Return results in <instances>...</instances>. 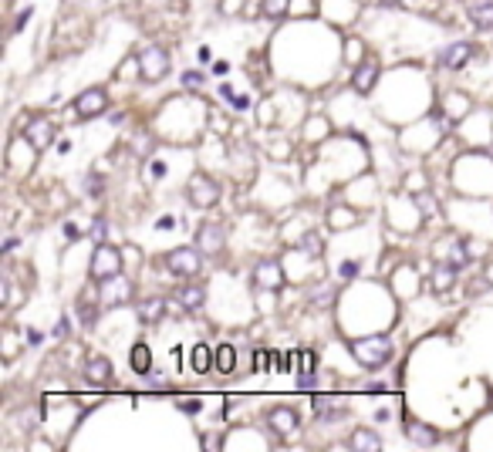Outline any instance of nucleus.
I'll return each instance as SVG.
<instances>
[{"label": "nucleus", "instance_id": "obj_1", "mask_svg": "<svg viewBox=\"0 0 493 452\" xmlns=\"http://www.w3.org/2000/svg\"><path fill=\"white\" fill-rule=\"evenodd\" d=\"M351 354H355V362L362 364V368H385L392 362V341L385 335L378 337H358V341H351Z\"/></svg>", "mask_w": 493, "mask_h": 452}, {"label": "nucleus", "instance_id": "obj_2", "mask_svg": "<svg viewBox=\"0 0 493 452\" xmlns=\"http://www.w3.org/2000/svg\"><path fill=\"white\" fill-rule=\"evenodd\" d=\"M91 280L95 284H105V280H112V277H118L122 273V253H118L115 246L108 243H98L95 246V257H91Z\"/></svg>", "mask_w": 493, "mask_h": 452}, {"label": "nucleus", "instance_id": "obj_3", "mask_svg": "<svg viewBox=\"0 0 493 452\" xmlns=\"http://www.w3.org/2000/svg\"><path fill=\"white\" fill-rule=\"evenodd\" d=\"M199 253H203L199 246H176V250H169L166 253L169 273H176V277H193V273H199V263H203Z\"/></svg>", "mask_w": 493, "mask_h": 452}, {"label": "nucleus", "instance_id": "obj_4", "mask_svg": "<svg viewBox=\"0 0 493 452\" xmlns=\"http://www.w3.org/2000/svg\"><path fill=\"white\" fill-rule=\"evenodd\" d=\"M186 189H190V203H193V206H199V209L217 206V199H220V186L209 179V176H203V172H196Z\"/></svg>", "mask_w": 493, "mask_h": 452}, {"label": "nucleus", "instance_id": "obj_5", "mask_svg": "<svg viewBox=\"0 0 493 452\" xmlns=\"http://www.w3.org/2000/svg\"><path fill=\"white\" fill-rule=\"evenodd\" d=\"M139 75L145 81H162L169 75V54L162 48H145L139 54Z\"/></svg>", "mask_w": 493, "mask_h": 452}, {"label": "nucleus", "instance_id": "obj_6", "mask_svg": "<svg viewBox=\"0 0 493 452\" xmlns=\"http://www.w3.org/2000/svg\"><path fill=\"white\" fill-rule=\"evenodd\" d=\"M24 139L31 142L34 152H44V149L54 142V122L51 118H31L24 125Z\"/></svg>", "mask_w": 493, "mask_h": 452}, {"label": "nucleus", "instance_id": "obj_7", "mask_svg": "<svg viewBox=\"0 0 493 452\" xmlns=\"http://www.w3.org/2000/svg\"><path fill=\"white\" fill-rule=\"evenodd\" d=\"M105 105H108V95L105 88H88L81 91L78 98H75V115L78 118H95L105 112Z\"/></svg>", "mask_w": 493, "mask_h": 452}, {"label": "nucleus", "instance_id": "obj_8", "mask_svg": "<svg viewBox=\"0 0 493 452\" xmlns=\"http://www.w3.org/2000/svg\"><path fill=\"white\" fill-rule=\"evenodd\" d=\"M254 284L264 287V290H281L284 287V270L277 260H260L254 267Z\"/></svg>", "mask_w": 493, "mask_h": 452}, {"label": "nucleus", "instance_id": "obj_9", "mask_svg": "<svg viewBox=\"0 0 493 452\" xmlns=\"http://www.w3.org/2000/svg\"><path fill=\"white\" fill-rule=\"evenodd\" d=\"M223 243H227V230H223L220 223H203L199 233H196V246L203 253H220Z\"/></svg>", "mask_w": 493, "mask_h": 452}, {"label": "nucleus", "instance_id": "obj_10", "mask_svg": "<svg viewBox=\"0 0 493 452\" xmlns=\"http://www.w3.org/2000/svg\"><path fill=\"white\" fill-rule=\"evenodd\" d=\"M469 58H473V44L456 41V44H450V48L440 54V65L446 68V71H460V68L469 65Z\"/></svg>", "mask_w": 493, "mask_h": 452}, {"label": "nucleus", "instance_id": "obj_11", "mask_svg": "<svg viewBox=\"0 0 493 452\" xmlns=\"http://www.w3.org/2000/svg\"><path fill=\"white\" fill-rule=\"evenodd\" d=\"M267 426H271L277 436H294L301 426V419L294 409H271V412H267Z\"/></svg>", "mask_w": 493, "mask_h": 452}, {"label": "nucleus", "instance_id": "obj_12", "mask_svg": "<svg viewBox=\"0 0 493 452\" xmlns=\"http://www.w3.org/2000/svg\"><path fill=\"white\" fill-rule=\"evenodd\" d=\"M378 75H382V71H378L375 61H365V65L355 68V75H351V85H355V91H358V95H368V91H372V88L378 85Z\"/></svg>", "mask_w": 493, "mask_h": 452}, {"label": "nucleus", "instance_id": "obj_13", "mask_svg": "<svg viewBox=\"0 0 493 452\" xmlns=\"http://www.w3.org/2000/svg\"><path fill=\"white\" fill-rule=\"evenodd\" d=\"M456 284V267L446 260V263H436L432 267V273H429V287L436 290V294H446L450 287Z\"/></svg>", "mask_w": 493, "mask_h": 452}, {"label": "nucleus", "instance_id": "obj_14", "mask_svg": "<svg viewBox=\"0 0 493 452\" xmlns=\"http://www.w3.org/2000/svg\"><path fill=\"white\" fill-rule=\"evenodd\" d=\"M129 280L118 273V277H112V280H105L102 284V300L105 304H122V300H129Z\"/></svg>", "mask_w": 493, "mask_h": 452}, {"label": "nucleus", "instance_id": "obj_15", "mask_svg": "<svg viewBox=\"0 0 493 452\" xmlns=\"http://www.w3.org/2000/svg\"><path fill=\"white\" fill-rule=\"evenodd\" d=\"M314 412H318V419H325V422H338V419H345L341 401L331 399V395H318V399H314Z\"/></svg>", "mask_w": 493, "mask_h": 452}, {"label": "nucleus", "instance_id": "obj_16", "mask_svg": "<svg viewBox=\"0 0 493 452\" xmlns=\"http://www.w3.org/2000/svg\"><path fill=\"white\" fill-rule=\"evenodd\" d=\"M176 300L182 304V310H199L203 308V300H207V290L199 284H186L176 290Z\"/></svg>", "mask_w": 493, "mask_h": 452}, {"label": "nucleus", "instance_id": "obj_17", "mask_svg": "<svg viewBox=\"0 0 493 452\" xmlns=\"http://www.w3.org/2000/svg\"><path fill=\"white\" fill-rule=\"evenodd\" d=\"M85 378L95 382V385H105L112 378V362L108 358H91V362H85Z\"/></svg>", "mask_w": 493, "mask_h": 452}, {"label": "nucleus", "instance_id": "obj_18", "mask_svg": "<svg viewBox=\"0 0 493 452\" xmlns=\"http://www.w3.org/2000/svg\"><path fill=\"white\" fill-rule=\"evenodd\" d=\"M469 21L480 27V31H493V0L469 4Z\"/></svg>", "mask_w": 493, "mask_h": 452}, {"label": "nucleus", "instance_id": "obj_19", "mask_svg": "<svg viewBox=\"0 0 493 452\" xmlns=\"http://www.w3.org/2000/svg\"><path fill=\"white\" fill-rule=\"evenodd\" d=\"M129 364L135 375H149L152 372V354H149V348L145 345H135V348L129 351Z\"/></svg>", "mask_w": 493, "mask_h": 452}, {"label": "nucleus", "instance_id": "obj_20", "mask_svg": "<svg viewBox=\"0 0 493 452\" xmlns=\"http://www.w3.org/2000/svg\"><path fill=\"white\" fill-rule=\"evenodd\" d=\"M351 449L355 452H378L382 449V439H378L375 432H368V429H358V432L351 436Z\"/></svg>", "mask_w": 493, "mask_h": 452}, {"label": "nucleus", "instance_id": "obj_21", "mask_svg": "<svg viewBox=\"0 0 493 452\" xmlns=\"http://www.w3.org/2000/svg\"><path fill=\"white\" fill-rule=\"evenodd\" d=\"M162 314H166V300H162V298H149V300L139 304V317H142L145 324L162 321Z\"/></svg>", "mask_w": 493, "mask_h": 452}, {"label": "nucleus", "instance_id": "obj_22", "mask_svg": "<svg viewBox=\"0 0 493 452\" xmlns=\"http://www.w3.org/2000/svg\"><path fill=\"white\" fill-rule=\"evenodd\" d=\"M409 439L415 446H436V432L426 426V422H409Z\"/></svg>", "mask_w": 493, "mask_h": 452}, {"label": "nucleus", "instance_id": "obj_23", "mask_svg": "<svg viewBox=\"0 0 493 452\" xmlns=\"http://www.w3.org/2000/svg\"><path fill=\"white\" fill-rule=\"evenodd\" d=\"M213 362H217V358H213V351H209L207 345H196V348H193V372L207 375L209 368H213Z\"/></svg>", "mask_w": 493, "mask_h": 452}, {"label": "nucleus", "instance_id": "obj_24", "mask_svg": "<svg viewBox=\"0 0 493 452\" xmlns=\"http://www.w3.org/2000/svg\"><path fill=\"white\" fill-rule=\"evenodd\" d=\"M234 368H237V351L230 348V345H220V348H217V372L230 375Z\"/></svg>", "mask_w": 493, "mask_h": 452}, {"label": "nucleus", "instance_id": "obj_25", "mask_svg": "<svg viewBox=\"0 0 493 452\" xmlns=\"http://www.w3.org/2000/svg\"><path fill=\"white\" fill-rule=\"evenodd\" d=\"M294 368H298L301 382H308L314 372V351H294Z\"/></svg>", "mask_w": 493, "mask_h": 452}, {"label": "nucleus", "instance_id": "obj_26", "mask_svg": "<svg viewBox=\"0 0 493 452\" xmlns=\"http://www.w3.org/2000/svg\"><path fill=\"white\" fill-rule=\"evenodd\" d=\"M260 11H264V17L277 21V17H284L291 11V0H260Z\"/></svg>", "mask_w": 493, "mask_h": 452}, {"label": "nucleus", "instance_id": "obj_27", "mask_svg": "<svg viewBox=\"0 0 493 452\" xmlns=\"http://www.w3.org/2000/svg\"><path fill=\"white\" fill-rule=\"evenodd\" d=\"M78 321H81V327H95V317H98V314H95V304H91V300H78Z\"/></svg>", "mask_w": 493, "mask_h": 452}, {"label": "nucleus", "instance_id": "obj_28", "mask_svg": "<svg viewBox=\"0 0 493 452\" xmlns=\"http://www.w3.org/2000/svg\"><path fill=\"white\" fill-rule=\"evenodd\" d=\"M450 263H453L456 270H460V267H467V263H469V253H467V246H463V243H456L453 250H450Z\"/></svg>", "mask_w": 493, "mask_h": 452}, {"label": "nucleus", "instance_id": "obj_29", "mask_svg": "<svg viewBox=\"0 0 493 452\" xmlns=\"http://www.w3.org/2000/svg\"><path fill=\"white\" fill-rule=\"evenodd\" d=\"M358 270H362V263H358V260H345V263H341V277H345V280H351V277H358Z\"/></svg>", "mask_w": 493, "mask_h": 452}, {"label": "nucleus", "instance_id": "obj_30", "mask_svg": "<svg viewBox=\"0 0 493 452\" xmlns=\"http://www.w3.org/2000/svg\"><path fill=\"white\" fill-rule=\"evenodd\" d=\"M274 364H277V358H274V351H257V368H264V372H271Z\"/></svg>", "mask_w": 493, "mask_h": 452}, {"label": "nucleus", "instance_id": "obj_31", "mask_svg": "<svg viewBox=\"0 0 493 452\" xmlns=\"http://www.w3.org/2000/svg\"><path fill=\"white\" fill-rule=\"evenodd\" d=\"M203 85V71H186L182 75V88H199Z\"/></svg>", "mask_w": 493, "mask_h": 452}, {"label": "nucleus", "instance_id": "obj_32", "mask_svg": "<svg viewBox=\"0 0 493 452\" xmlns=\"http://www.w3.org/2000/svg\"><path fill=\"white\" fill-rule=\"evenodd\" d=\"M31 14H34V7H24V11L17 14V21H14V27H11V34H21V27L31 21Z\"/></svg>", "mask_w": 493, "mask_h": 452}, {"label": "nucleus", "instance_id": "obj_33", "mask_svg": "<svg viewBox=\"0 0 493 452\" xmlns=\"http://www.w3.org/2000/svg\"><path fill=\"white\" fill-rule=\"evenodd\" d=\"M304 250H308L311 257H321V243H318V236H314V233H308V236H304Z\"/></svg>", "mask_w": 493, "mask_h": 452}, {"label": "nucleus", "instance_id": "obj_34", "mask_svg": "<svg viewBox=\"0 0 493 452\" xmlns=\"http://www.w3.org/2000/svg\"><path fill=\"white\" fill-rule=\"evenodd\" d=\"M331 298H335V290H328V287H325V290H318V294H314V308H328V304H331Z\"/></svg>", "mask_w": 493, "mask_h": 452}, {"label": "nucleus", "instance_id": "obj_35", "mask_svg": "<svg viewBox=\"0 0 493 452\" xmlns=\"http://www.w3.org/2000/svg\"><path fill=\"white\" fill-rule=\"evenodd\" d=\"M91 236H95V243H105V220H102V216H98L95 226H91Z\"/></svg>", "mask_w": 493, "mask_h": 452}, {"label": "nucleus", "instance_id": "obj_36", "mask_svg": "<svg viewBox=\"0 0 493 452\" xmlns=\"http://www.w3.org/2000/svg\"><path fill=\"white\" fill-rule=\"evenodd\" d=\"M180 409L182 412H190V415H196L199 412V399H180Z\"/></svg>", "mask_w": 493, "mask_h": 452}, {"label": "nucleus", "instance_id": "obj_37", "mask_svg": "<svg viewBox=\"0 0 493 452\" xmlns=\"http://www.w3.org/2000/svg\"><path fill=\"white\" fill-rule=\"evenodd\" d=\"M88 196H102V179H98V176L88 179Z\"/></svg>", "mask_w": 493, "mask_h": 452}, {"label": "nucleus", "instance_id": "obj_38", "mask_svg": "<svg viewBox=\"0 0 493 452\" xmlns=\"http://www.w3.org/2000/svg\"><path fill=\"white\" fill-rule=\"evenodd\" d=\"M351 220H355V216H348L345 209H338V213H335V226H348Z\"/></svg>", "mask_w": 493, "mask_h": 452}, {"label": "nucleus", "instance_id": "obj_39", "mask_svg": "<svg viewBox=\"0 0 493 452\" xmlns=\"http://www.w3.org/2000/svg\"><path fill=\"white\" fill-rule=\"evenodd\" d=\"M230 102H234V108H240V112H244L246 105H250V98H246V95H234Z\"/></svg>", "mask_w": 493, "mask_h": 452}, {"label": "nucleus", "instance_id": "obj_40", "mask_svg": "<svg viewBox=\"0 0 493 452\" xmlns=\"http://www.w3.org/2000/svg\"><path fill=\"white\" fill-rule=\"evenodd\" d=\"M149 149H152V139H149V135H139V152H149Z\"/></svg>", "mask_w": 493, "mask_h": 452}, {"label": "nucleus", "instance_id": "obj_41", "mask_svg": "<svg viewBox=\"0 0 493 452\" xmlns=\"http://www.w3.org/2000/svg\"><path fill=\"white\" fill-rule=\"evenodd\" d=\"M65 335H68V317H61L58 327H54V337H65Z\"/></svg>", "mask_w": 493, "mask_h": 452}, {"label": "nucleus", "instance_id": "obj_42", "mask_svg": "<svg viewBox=\"0 0 493 452\" xmlns=\"http://www.w3.org/2000/svg\"><path fill=\"white\" fill-rule=\"evenodd\" d=\"M65 236L68 240H78V226L75 223H65Z\"/></svg>", "mask_w": 493, "mask_h": 452}, {"label": "nucleus", "instance_id": "obj_43", "mask_svg": "<svg viewBox=\"0 0 493 452\" xmlns=\"http://www.w3.org/2000/svg\"><path fill=\"white\" fill-rule=\"evenodd\" d=\"M14 246H17V236H11V240H4V246H0V250H4V253H11Z\"/></svg>", "mask_w": 493, "mask_h": 452}, {"label": "nucleus", "instance_id": "obj_44", "mask_svg": "<svg viewBox=\"0 0 493 452\" xmlns=\"http://www.w3.org/2000/svg\"><path fill=\"white\" fill-rule=\"evenodd\" d=\"M159 230H172V216H162L159 220Z\"/></svg>", "mask_w": 493, "mask_h": 452}, {"label": "nucleus", "instance_id": "obj_45", "mask_svg": "<svg viewBox=\"0 0 493 452\" xmlns=\"http://www.w3.org/2000/svg\"><path fill=\"white\" fill-rule=\"evenodd\" d=\"M220 446H223L220 439H207V442H203V449H220Z\"/></svg>", "mask_w": 493, "mask_h": 452}, {"label": "nucleus", "instance_id": "obj_46", "mask_svg": "<svg viewBox=\"0 0 493 452\" xmlns=\"http://www.w3.org/2000/svg\"><path fill=\"white\" fill-rule=\"evenodd\" d=\"M378 4H382V7H385V11H392V7H399V4H403V0H378Z\"/></svg>", "mask_w": 493, "mask_h": 452}, {"label": "nucleus", "instance_id": "obj_47", "mask_svg": "<svg viewBox=\"0 0 493 452\" xmlns=\"http://www.w3.org/2000/svg\"><path fill=\"white\" fill-rule=\"evenodd\" d=\"M490 280H493V267H490Z\"/></svg>", "mask_w": 493, "mask_h": 452}]
</instances>
